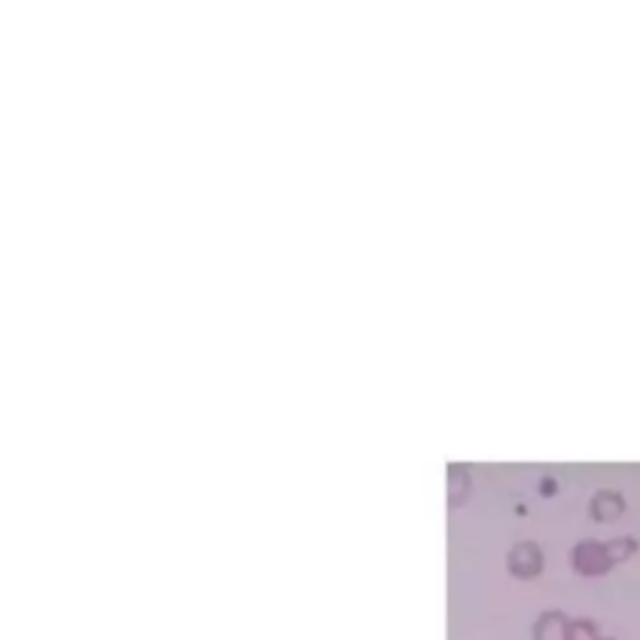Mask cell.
<instances>
[{"instance_id":"cell-1","label":"cell","mask_w":640,"mask_h":640,"mask_svg":"<svg viewBox=\"0 0 640 640\" xmlns=\"http://www.w3.org/2000/svg\"><path fill=\"white\" fill-rule=\"evenodd\" d=\"M573 565L583 575H603L613 565V555H610V548H605V545L585 540V543H580L573 550Z\"/></svg>"},{"instance_id":"cell-2","label":"cell","mask_w":640,"mask_h":640,"mask_svg":"<svg viewBox=\"0 0 640 640\" xmlns=\"http://www.w3.org/2000/svg\"><path fill=\"white\" fill-rule=\"evenodd\" d=\"M508 570L510 575L520 580H530L540 575L543 570V553L535 543H518L508 553Z\"/></svg>"},{"instance_id":"cell-3","label":"cell","mask_w":640,"mask_h":640,"mask_svg":"<svg viewBox=\"0 0 640 640\" xmlns=\"http://www.w3.org/2000/svg\"><path fill=\"white\" fill-rule=\"evenodd\" d=\"M570 620L560 610H545L533 625V640H568Z\"/></svg>"},{"instance_id":"cell-4","label":"cell","mask_w":640,"mask_h":640,"mask_svg":"<svg viewBox=\"0 0 640 640\" xmlns=\"http://www.w3.org/2000/svg\"><path fill=\"white\" fill-rule=\"evenodd\" d=\"M620 508H623V505H620L618 495L600 493L593 503V515L598 520H608V518H615V515L620 513Z\"/></svg>"},{"instance_id":"cell-5","label":"cell","mask_w":640,"mask_h":640,"mask_svg":"<svg viewBox=\"0 0 640 640\" xmlns=\"http://www.w3.org/2000/svg\"><path fill=\"white\" fill-rule=\"evenodd\" d=\"M568 640H598V628L590 620H570Z\"/></svg>"},{"instance_id":"cell-6","label":"cell","mask_w":640,"mask_h":640,"mask_svg":"<svg viewBox=\"0 0 640 640\" xmlns=\"http://www.w3.org/2000/svg\"><path fill=\"white\" fill-rule=\"evenodd\" d=\"M598 640H613V638H598Z\"/></svg>"}]
</instances>
